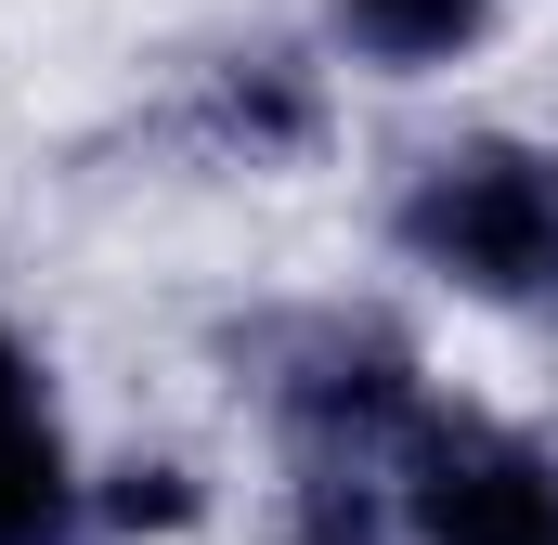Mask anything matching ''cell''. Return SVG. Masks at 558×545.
<instances>
[{
	"label": "cell",
	"instance_id": "2",
	"mask_svg": "<svg viewBox=\"0 0 558 545\" xmlns=\"http://www.w3.org/2000/svg\"><path fill=\"white\" fill-rule=\"evenodd\" d=\"M416 533L428 545H558V468L507 428H428Z\"/></svg>",
	"mask_w": 558,
	"mask_h": 545
},
{
	"label": "cell",
	"instance_id": "6",
	"mask_svg": "<svg viewBox=\"0 0 558 545\" xmlns=\"http://www.w3.org/2000/svg\"><path fill=\"white\" fill-rule=\"evenodd\" d=\"M221 131H260V143H299V92H286V78H234V92H221Z\"/></svg>",
	"mask_w": 558,
	"mask_h": 545
},
{
	"label": "cell",
	"instance_id": "4",
	"mask_svg": "<svg viewBox=\"0 0 558 545\" xmlns=\"http://www.w3.org/2000/svg\"><path fill=\"white\" fill-rule=\"evenodd\" d=\"M494 0H338V39L364 65H454Z\"/></svg>",
	"mask_w": 558,
	"mask_h": 545
},
{
	"label": "cell",
	"instance_id": "7",
	"mask_svg": "<svg viewBox=\"0 0 558 545\" xmlns=\"http://www.w3.org/2000/svg\"><path fill=\"white\" fill-rule=\"evenodd\" d=\"M26 403H39V377H26V351L0 338V415H26Z\"/></svg>",
	"mask_w": 558,
	"mask_h": 545
},
{
	"label": "cell",
	"instance_id": "1",
	"mask_svg": "<svg viewBox=\"0 0 558 545\" xmlns=\"http://www.w3.org/2000/svg\"><path fill=\"white\" fill-rule=\"evenodd\" d=\"M403 247L454 286H481V299H533V286H558V182L507 143L441 156L403 195Z\"/></svg>",
	"mask_w": 558,
	"mask_h": 545
},
{
	"label": "cell",
	"instance_id": "3",
	"mask_svg": "<svg viewBox=\"0 0 558 545\" xmlns=\"http://www.w3.org/2000/svg\"><path fill=\"white\" fill-rule=\"evenodd\" d=\"M78 533V481H65V441L52 415H0V545H65Z\"/></svg>",
	"mask_w": 558,
	"mask_h": 545
},
{
	"label": "cell",
	"instance_id": "5",
	"mask_svg": "<svg viewBox=\"0 0 558 545\" xmlns=\"http://www.w3.org/2000/svg\"><path fill=\"white\" fill-rule=\"evenodd\" d=\"M182 520H195L182 468H131V481H118V533H182Z\"/></svg>",
	"mask_w": 558,
	"mask_h": 545
}]
</instances>
